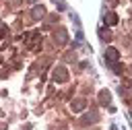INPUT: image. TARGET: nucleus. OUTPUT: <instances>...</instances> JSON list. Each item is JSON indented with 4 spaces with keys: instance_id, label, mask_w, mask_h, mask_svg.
<instances>
[{
    "instance_id": "8",
    "label": "nucleus",
    "mask_w": 132,
    "mask_h": 130,
    "mask_svg": "<svg viewBox=\"0 0 132 130\" xmlns=\"http://www.w3.org/2000/svg\"><path fill=\"white\" fill-rule=\"evenodd\" d=\"M95 118H97V113H93V111H91L89 116H85V118H82V122H95Z\"/></svg>"
},
{
    "instance_id": "9",
    "label": "nucleus",
    "mask_w": 132,
    "mask_h": 130,
    "mask_svg": "<svg viewBox=\"0 0 132 130\" xmlns=\"http://www.w3.org/2000/svg\"><path fill=\"white\" fill-rule=\"evenodd\" d=\"M54 4L58 6V10H64V8H66V4H64V0H54Z\"/></svg>"
},
{
    "instance_id": "2",
    "label": "nucleus",
    "mask_w": 132,
    "mask_h": 130,
    "mask_svg": "<svg viewBox=\"0 0 132 130\" xmlns=\"http://www.w3.org/2000/svg\"><path fill=\"white\" fill-rule=\"evenodd\" d=\"M103 21H105V25H107V27H111V25H116V23H118V14H116V12H107Z\"/></svg>"
},
{
    "instance_id": "10",
    "label": "nucleus",
    "mask_w": 132,
    "mask_h": 130,
    "mask_svg": "<svg viewBox=\"0 0 132 130\" xmlns=\"http://www.w3.org/2000/svg\"><path fill=\"white\" fill-rule=\"evenodd\" d=\"M72 109H76V111H78V109H82V101H74V105H72Z\"/></svg>"
},
{
    "instance_id": "1",
    "label": "nucleus",
    "mask_w": 132,
    "mask_h": 130,
    "mask_svg": "<svg viewBox=\"0 0 132 130\" xmlns=\"http://www.w3.org/2000/svg\"><path fill=\"white\" fill-rule=\"evenodd\" d=\"M118 58H120V54H118V50H116V47H107V50H105V60H107L109 64L118 62Z\"/></svg>"
},
{
    "instance_id": "11",
    "label": "nucleus",
    "mask_w": 132,
    "mask_h": 130,
    "mask_svg": "<svg viewBox=\"0 0 132 130\" xmlns=\"http://www.w3.org/2000/svg\"><path fill=\"white\" fill-rule=\"evenodd\" d=\"M130 89H132V80H130Z\"/></svg>"
},
{
    "instance_id": "7",
    "label": "nucleus",
    "mask_w": 132,
    "mask_h": 130,
    "mask_svg": "<svg viewBox=\"0 0 132 130\" xmlns=\"http://www.w3.org/2000/svg\"><path fill=\"white\" fill-rule=\"evenodd\" d=\"M66 76H64V68H58V72H56V80H64Z\"/></svg>"
},
{
    "instance_id": "4",
    "label": "nucleus",
    "mask_w": 132,
    "mask_h": 130,
    "mask_svg": "<svg viewBox=\"0 0 132 130\" xmlns=\"http://www.w3.org/2000/svg\"><path fill=\"white\" fill-rule=\"evenodd\" d=\"M99 35H101L105 41H109V39H111V35H109V31H107V29H99Z\"/></svg>"
},
{
    "instance_id": "6",
    "label": "nucleus",
    "mask_w": 132,
    "mask_h": 130,
    "mask_svg": "<svg viewBox=\"0 0 132 130\" xmlns=\"http://www.w3.org/2000/svg\"><path fill=\"white\" fill-rule=\"evenodd\" d=\"M56 39H58L60 43H62V41H66V31H58V33H56Z\"/></svg>"
},
{
    "instance_id": "3",
    "label": "nucleus",
    "mask_w": 132,
    "mask_h": 130,
    "mask_svg": "<svg viewBox=\"0 0 132 130\" xmlns=\"http://www.w3.org/2000/svg\"><path fill=\"white\" fill-rule=\"evenodd\" d=\"M31 14H33V19H41V17L45 14V8H43V6H35Z\"/></svg>"
},
{
    "instance_id": "5",
    "label": "nucleus",
    "mask_w": 132,
    "mask_h": 130,
    "mask_svg": "<svg viewBox=\"0 0 132 130\" xmlns=\"http://www.w3.org/2000/svg\"><path fill=\"white\" fill-rule=\"evenodd\" d=\"M99 99L103 101V105H107V103H109V93H107V91H103V93L99 95Z\"/></svg>"
}]
</instances>
